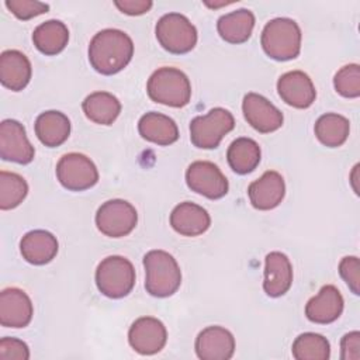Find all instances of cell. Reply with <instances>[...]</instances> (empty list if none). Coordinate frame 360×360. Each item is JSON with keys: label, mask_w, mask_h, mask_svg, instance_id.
<instances>
[{"label": "cell", "mask_w": 360, "mask_h": 360, "mask_svg": "<svg viewBox=\"0 0 360 360\" xmlns=\"http://www.w3.org/2000/svg\"><path fill=\"white\" fill-rule=\"evenodd\" d=\"M115 7L128 15H141L150 10L152 1L150 0H118L114 1Z\"/></svg>", "instance_id": "8d00e7d4"}, {"label": "cell", "mask_w": 360, "mask_h": 360, "mask_svg": "<svg viewBox=\"0 0 360 360\" xmlns=\"http://www.w3.org/2000/svg\"><path fill=\"white\" fill-rule=\"evenodd\" d=\"M314 131L322 145L338 148L346 142L350 132V122L340 114L326 112L316 120Z\"/></svg>", "instance_id": "f1b7e54d"}, {"label": "cell", "mask_w": 360, "mask_h": 360, "mask_svg": "<svg viewBox=\"0 0 360 360\" xmlns=\"http://www.w3.org/2000/svg\"><path fill=\"white\" fill-rule=\"evenodd\" d=\"M145 288L152 297L173 295L181 284V271L176 259L165 250H150L143 256Z\"/></svg>", "instance_id": "7a4b0ae2"}, {"label": "cell", "mask_w": 360, "mask_h": 360, "mask_svg": "<svg viewBox=\"0 0 360 360\" xmlns=\"http://www.w3.org/2000/svg\"><path fill=\"white\" fill-rule=\"evenodd\" d=\"M28 194V184L17 173L0 172V208L3 211L18 207Z\"/></svg>", "instance_id": "4dcf8cb0"}, {"label": "cell", "mask_w": 360, "mask_h": 360, "mask_svg": "<svg viewBox=\"0 0 360 360\" xmlns=\"http://www.w3.org/2000/svg\"><path fill=\"white\" fill-rule=\"evenodd\" d=\"M255 27V15L248 8H239L224 14L217 22L219 37L229 44L246 42Z\"/></svg>", "instance_id": "d4e9b609"}, {"label": "cell", "mask_w": 360, "mask_h": 360, "mask_svg": "<svg viewBox=\"0 0 360 360\" xmlns=\"http://www.w3.org/2000/svg\"><path fill=\"white\" fill-rule=\"evenodd\" d=\"M167 340L166 326L153 316L138 318L128 330V342L139 354L159 353Z\"/></svg>", "instance_id": "7c38bea8"}, {"label": "cell", "mask_w": 360, "mask_h": 360, "mask_svg": "<svg viewBox=\"0 0 360 360\" xmlns=\"http://www.w3.org/2000/svg\"><path fill=\"white\" fill-rule=\"evenodd\" d=\"M335 90L346 97L356 98L360 96V68L357 63H350L340 68L333 79Z\"/></svg>", "instance_id": "1f68e13d"}, {"label": "cell", "mask_w": 360, "mask_h": 360, "mask_svg": "<svg viewBox=\"0 0 360 360\" xmlns=\"http://www.w3.org/2000/svg\"><path fill=\"white\" fill-rule=\"evenodd\" d=\"M339 274L353 294H360V262L356 256H346L339 263Z\"/></svg>", "instance_id": "836d02e7"}, {"label": "cell", "mask_w": 360, "mask_h": 360, "mask_svg": "<svg viewBox=\"0 0 360 360\" xmlns=\"http://www.w3.org/2000/svg\"><path fill=\"white\" fill-rule=\"evenodd\" d=\"M141 136L152 143L167 146L179 139L177 124L167 115L160 112H146L138 122Z\"/></svg>", "instance_id": "603a6c76"}, {"label": "cell", "mask_w": 360, "mask_h": 360, "mask_svg": "<svg viewBox=\"0 0 360 360\" xmlns=\"http://www.w3.org/2000/svg\"><path fill=\"white\" fill-rule=\"evenodd\" d=\"M260 146L252 138H236L228 148L226 159L231 169L238 174L253 172L260 163Z\"/></svg>", "instance_id": "83f0119b"}, {"label": "cell", "mask_w": 360, "mask_h": 360, "mask_svg": "<svg viewBox=\"0 0 360 360\" xmlns=\"http://www.w3.org/2000/svg\"><path fill=\"white\" fill-rule=\"evenodd\" d=\"M34 315V307L27 295L20 288H4L0 294V323L4 328H24Z\"/></svg>", "instance_id": "9a60e30c"}, {"label": "cell", "mask_w": 360, "mask_h": 360, "mask_svg": "<svg viewBox=\"0 0 360 360\" xmlns=\"http://www.w3.org/2000/svg\"><path fill=\"white\" fill-rule=\"evenodd\" d=\"M59 183L70 191L91 188L98 181V170L93 160L83 153H66L56 165Z\"/></svg>", "instance_id": "9c48e42d"}, {"label": "cell", "mask_w": 360, "mask_h": 360, "mask_svg": "<svg viewBox=\"0 0 360 360\" xmlns=\"http://www.w3.org/2000/svg\"><path fill=\"white\" fill-rule=\"evenodd\" d=\"M292 356L297 360H328L330 356V345L328 339L319 333H301L292 343Z\"/></svg>", "instance_id": "f546056e"}, {"label": "cell", "mask_w": 360, "mask_h": 360, "mask_svg": "<svg viewBox=\"0 0 360 360\" xmlns=\"http://www.w3.org/2000/svg\"><path fill=\"white\" fill-rule=\"evenodd\" d=\"M343 304L340 291L335 285L326 284L307 302L305 315L314 323H332L342 315Z\"/></svg>", "instance_id": "ac0fdd59"}, {"label": "cell", "mask_w": 360, "mask_h": 360, "mask_svg": "<svg viewBox=\"0 0 360 360\" xmlns=\"http://www.w3.org/2000/svg\"><path fill=\"white\" fill-rule=\"evenodd\" d=\"M155 32L162 48L170 53H187L197 44L195 27L180 13H167L162 15L156 22Z\"/></svg>", "instance_id": "8992f818"}, {"label": "cell", "mask_w": 360, "mask_h": 360, "mask_svg": "<svg viewBox=\"0 0 360 360\" xmlns=\"http://www.w3.org/2000/svg\"><path fill=\"white\" fill-rule=\"evenodd\" d=\"M134 42L128 34L115 28L98 31L89 44V62L101 75L121 72L132 59Z\"/></svg>", "instance_id": "6da1fadb"}, {"label": "cell", "mask_w": 360, "mask_h": 360, "mask_svg": "<svg viewBox=\"0 0 360 360\" xmlns=\"http://www.w3.org/2000/svg\"><path fill=\"white\" fill-rule=\"evenodd\" d=\"M233 127V115L222 107H215L205 115H198L191 120L190 139L193 145L200 149H215Z\"/></svg>", "instance_id": "52a82bcc"}, {"label": "cell", "mask_w": 360, "mask_h": 360, "mask_svg": "<svg viewBox=\"0 0 360 360\" xmlns=\"http://www.w3.org/2000/svg\"><path fill=\"white\" fill-rule=\"evenodd\" d=\"M292 284V266L281 252H270L266 256L263 290L269 297L284 295Z\"/></svg>", "instance_id": "d6986e66"}, {"label": "cell", "mask_w": 360, "mask_h": 360, "mask_svg": "<svg viewBox=\"0 0 360 360\" xmlns=\"http://www.w3.org/2000/svg\"><path fill=\"white\" fill-rule=\"evenodd\" d=\"M260 42L269 58L274 60H291L301 51V30L294 20L277 17L264 25Z\"/></svg>", "instance_id": "277c9868"}, {"label": "cell", "mask_w": 360, "mask_h": 360, "mask_svg": "<svg viewBox=\"0 0 360 360\" xmlns=\"http://www.w3.org/2000/svg\"><path fill=\"white\" fill-rule=\"evenodd\" d=\"M82 108L90 121L111 125L121 112V103L108 91H94L83 100Z\"/></svg>", "instance_id": "4316f807"}, {"label": "cell", "mask_w": 360, "mask_h": 360, "mask_svg": "<svg viewBox=\"0 0 360 360\" xmlns=\"http://www.w3.org/2000/svg\"><path fill=\"white\" fill-rule=\"evenodd\" d=\"M340 359L359 360L360 359V333L357 330L346 333L340 340Z\"/></svg>", "instance_id": "d590c367"}, {"label": "cell", "mask_w": 360, "mask_h": 360, "mask_svg": "<svg viewBox=\"0 0 360 360\" xmlns=\"http://www.w3.org/2000/svg\"><path fill=\"white\" fill-rule=\"evenodd\" d=\"M98 291L108 298H122L135 285V269L124 256H108L103 259L96 270Z\"/></svg>", "instance_id": "5b68a950"}, {"label": "cell", "mask_w": 360, "mask_h": 360, "mask_svg": "<svg viewBox=\"0 0 360 360\" xmlns=\"http://www.w3.org/2000/svg\"><path fill=\"white\" fill-rule=\"evenodd\" d=\"M194 346L201 360H229L235 352V338L222 326H208L198 333Z\"/></svg>", "instance_id": "e0dca14e"}, {"label": "cell", "mask_w": 360, "mask_h": 360, "mask_svg": "<svg viewBox=\"0 0 360 360\" xmlns=\"http://www.w3.org/2000/svg\"><path fill=\"white\" fill-rule=\"evenodd\" d=\"M146 91L152 101L174 108L187 105L191 98V84L187 75L169 66L159 68L150 75Z\"/></svg>", "instance_id": "3957f363"}, {"label": "cell", "mask_w": 360, "mask_h": 360, "mask_svg": "<svg viewBox=\"0 0 360 360\" xmlns=\"http://www.w3.org/2000/svg\"><path fill=\"white\" fill-rule=\"evenodd\" d=\"M138 222L135 207L125 200H108L96 214L97 229L110 238H122L134 231Z\"/></svg>", "instance_id": "ba28073f"}, {"label": "cell", "mask_w": 360, "mask_h": 360, "mask_svg": "<svg viewBox=\"0 0 360 360\" xmlns=\"http://www.w3.org/2000/svg\"><path fill=\"white\" fill-rule=\"evenodd\" d=\"M30 349L25 342L17 338H3L0 340V360H28Z\"/></svg>", "instance_id": "e575fe53"}, {"label": "cell", "mask_w": 360, "mask_h": 360, "mask_svg": "<svg viewBox=\"0 0 360 360\" xmlns=\"http://www.w3.org/2000/svg\"><path fill=\"white\" fill-rule=\"evenodd\" d=\"M35 149L27 138L25 128L15 120L0 124V156L3 160L27 165L32 162Z\"/></svg>", "instance_id": "8fae6325"}, {"label": "cell", "mask_w": 360, "mask_h": 360, "mask_svg": "<svg viewBox=\"0 0 360 360\" xmlns=\"http://www.w3.org/2000/svg\"><path fill=\"white\" fill-rule=\"evenodd\" d=\"M242 111L248 124L262 134L277 131L284 121L283 112L257 93H248L243 97Z\"/></svg>", "instance_id": "4fadbf2b"}, {"label": "cell", "mask_w": 360, "mask_h": 360, "mask_svg": "<svg viewBox=\"0 0 360 360\" xmlns=\"http://www.w3.org/2000/svg\"><path fill=\"white\" fill-rule=\"evenodd\" d=\"M69 41V30L59 20H48L39 24L32 32L35 48L48 56L56 55L65 49Z\"/></svg>", "instance_id": "484cf974"}, {"label": "cell", "mask_w": 360, "mask_h": 360, "mask_svg": "<svg viewBox=\"0 0 360 360\" xmlns=\"http://www.w3.org/2000/svg\"><path fill=\"white\" fill-rule=\"evenodd\" d=\"M32 69L28 58L17 51L7 49L0 55V82L11 91H21L31 80Z\"/></svg>", "instance_id": "44dd1931"}, {"label": "cell", "mask_w": 360, "mask_h": 360, "mask_svg": "<svg viewBox=\"0 0 360 360\" xmlns=\"http://www.w3.org/2000/svg\"><path fill=\"white\" fill-rule=\"evenodd\" d=\"M58 240L51 232L44 229H35L27 232L21 242L20 250L22 257L35 266L49 263L58 253Z\"/></svg>", "instance_id": "7402d4cb"}, {"label": "cell", "mask_w": 360, "mask_h": 360, "mask_svg": "<svg viewBox=\"0 0 360 360\" xmlns=\"http://www.w3.org/2000/svg\"><path fill=\"white\" fill-rule=\"evenodd\" d=\"M186 183L191 191L210 200L222 198L229 188L224 173L208 160L193 162L186 170Z\"/></svg>", "instance_id": "30bf717a"}, {"label": "cell", "mask_w": 360, "mask_h": 360, "mask_svg": "<svg viewBox=\"0 0 360 360\" xmlns=\"http://www.w3.org/2000/svg\"><path fill=\"white\" fill-rule=\"evenodd\" d=\"M170 225L183 236H198L210 228L211 218L207 210L201 205L184 201L173 208L170 214Z\"/></svg>", "instance_id": "ffe728a7"}, {"label": "cell", "mask_w": 360, "mask_h": 360, "mask_svg": "<svg viewBox=\"0 0 360 360\" xmlns=\"http://www.w3.org/2000/svg\"><path fill=\"white\" fill-rule=\"evenodd\" d=\"M4 4L18 20H30L49 10L46 3L37 0H6Z\"/></svg>", "instance_id": "d6a6232c"}, {"label": "cell", "mask_w": 360, "mask_h": 360, "mask_svg": "<svg viewBox=\"0 0 360 360\" xmlns=\"http://www.w3.org/2000/svg\"><path fill=\"white\" fill-rule=\"evenodd\" d=\"M35 135L48 148L60 146L70 135V121L60 111L41 112L35 120Z\"/></svg>", "instance_id": "cb8c5ba5"}, {"label": "cell", "mask_w": 360, "mask_h": 360, "mask_svg": "<svg viewBox=\"0 0 360 360\" xmlns=\"http://www.w3.org/2000/svg\"><path fill=\"white\" fill-rule=\"evenodd\" d=\"M250 204L260 211L276 208L285 195V183L278 172L267 170L248 187Z\"/></svg>", "instance_id": "2e32d148"}, {"label": "cell", "mask_w": 360, "mask_h": 360, "mask_svg": "<svg viewBox=\"0 0 360 360\" xmlns=\"http://www.w3.org/2000/svg\"><path fill=\"white\" fill-rule=\"evenodd\" d=\"M277 91L281 100L294 108H308L316 97V90L309 76L301 70H291L277 80Z\"/></svg>", "instance_id": "5bb4252c"}]
</instances>
